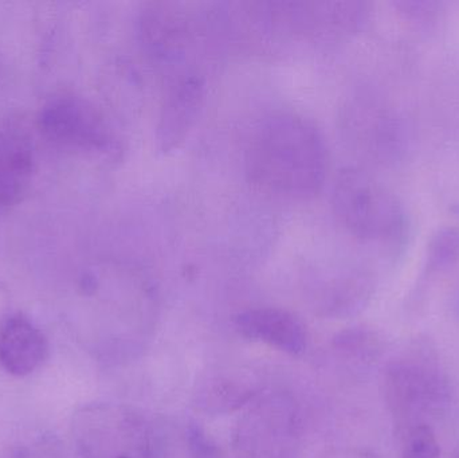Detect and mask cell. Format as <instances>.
Wrapping results in <instances>:
<instances>
[{
	"instance_id": "6da1fadb",
	"label": "cell",
	"mask_w": 459,
	"mask_h": 458,
	"mask_svg": "<svg viewBox=\"0 0 459 458\" xmlns=\"http://www.w3.org/2000/svg\"><path fill=\"white\" fill-rule=\"evenodd\" d=\"M329 156L320 129L297 113L264 117L254 128L245 152L248 182L270 195L307 201L320 194Z\"/></svg>"
},
{
	"instance_id": "7a4b0ae2",
	"label": "cell",
	"mask_w": 459,
	"mask_h": 458,
	"mask_svg": "<svg viewBox=\"0 0 459 458\" xmlns=\"http://www.w3.org/2000/svg\"><path fill=\"white\" fill-rule=\"evenodd\" d=\"M72 437L81 458H164L160 425L126 403L93 402L75 411Z\"/></svg>"
},
{
	"instance_id": "3957f363",
	"label": "cell",
	"mask_w": 459,
	"mask_h": 458,
	"mask_svg": "<svg viewBox=\"0 0 459 458\" xmlns=\"http://www.w3.org/2000/svg\"><path fill=\"white\" fill-rule=\"evenodd\" d=\"M332 207L342 228L361 241L402 245L406 239L409 218L403 203L366 171H340L332 190Z\"/></svg>"
},
{
	"instance_id": "277c9868",
	"label": "cell",
	"mask_w": 459,
	"mask_h": 458,
	"mask_svg": "<svg viewBox=\"0 0 459 458\" xmlns=\"http://www.w3.org/2000/svg\"><path fill=\"white\" fill-rule=\"evenodd\" d=\"M383 394L399 432H409L418 425L441 414L450 403V389L431 358L404 355L394 360L383 376Z\"/></svg>"
},
{
	"instance_id": "5b68a950",
	"label": "cell",
	"mask_w": 459,
	"mask_h": 458,
	"mask_svg": "<svg viewBox=\"0 0 459 458\" xmlns=\"http://www.w3.org/2000/svg\"><path fill=\"white\" fill-rule=\"evenodd\" d=\"M301 417L293 398L283 393L258 395L232 432L237 458H299Z\"/></svg>"
},
{
	"instance_id": "8992f818",
	"label": "cell",
	"mask_w": 459,
	"mask_h": 458,
	"mask_svg": "<svg viewBox=\"0 0 459 458\" xmlns=\"http://www.w3.org/2000/svg\"><path fill=\"white\" fill-rule=\"evenodd\" d=\"M39 128L51 142L117 158L120 143L96 108L78 97H59L40 113Z\"/></svg>"
},
{
	"instance_id": "52a82bcc",
	"label": "cell",
	"mask_w": 459,
	"mask_h": 458,
	"mask_svg": "<svg viewBox=\"0 0 459 458\" xmlns=\"http://www.w3.org/2000/svg\"><path fill=\"white\" fill-rule=\"evenodd\" d=\"M204 77L190 72L177 78L164 99L156 126L159 152H172L187 139L204 109Z\"/></svg>"
},
{
	"instance_id": "ba28073f",
	"label": "cell",
	"mask_w": 459,
	"mask_h": 458,
	"mask_svg": "<svg viewBox=\"0 0 459 458\" xmlns=\"http://www.w3.org/2000/svg\"><path fill=\"white\" fill-rule=\"evenodd\" d=\"M235 330L248 341L266 344L291 357L305 354L309 344L307 325L285 309L261 307L235 315Z\"/></svg>"
},
{
	"instance_id": "9c48e42d",
	"label": "cell",
	"mask_w": 459,
	"mask_h": 458,
	"mask_svg": "<svg viewBox=\"0 0 459 458\" xmlns=\"http://www.w3.org/2000/svg\"><path fill=\"white\" fill-rule=\"evenodd\" d=\"M48 341L29 317L11 314L0 333V367L16 378L31 376L45 363Z\"/></svg>"
},
{
	"instance_id": "30bf717a",
	"label": "cell",
	"mask_w": 459,
	"mask_h": 458,
	"mask_svg": "<svg viewBox=\"0 0 459 458\" xmlns=\"http://www.w3.org/2000/svg\"><path fill=\"white\" fill-rule=\"evenodd\" d=\"M34 169L32 145L18 128L0 129V210L18 203Z\"/></svg>"
},
{
	"instance_id": "8fae6325",
	"label": "cell",
	"mask_w": 459,
	"mask_h": 458,
	"mask_svg": "<svg viewBox=\"0 0 459 458\" xmlns=\"http://www.w3.org/2000/svg\"><path fill=\"white\" fill-rule=\"evenodd\" d=\"M185 19L164 4H152L143 11L140 37L147 53L155 61L171 64L179 61L187 37Z\"/></svg>"
},
{
	"instance_id": "7c38bea8",
	"label": "cell",
	"mask_w": 459,
	"mask_h": 458,
	"mask_svg": "<svg viewBox=\"0 0 459 458\" xmlns=\"http://www.w3.org/2000/svg\"><path fill=\"white\" fill-rule=\"evenodd\" d=\"M258 395L250 379L234 374L217 373L199 385L196 402L207 413H229L250 405Z\"/></svg>"
},
{
	"instance_id": "4fadbf2b",
	"label": "cell",
	"mask_w": 459,
	"mask_h": 458,
	"mask_svg": "<svg viewBox=\"0 0 459 458\" xmlns=\"http://www.w3.org/2000/svg\"><path fill=\"white\" fill-rule=\"evenodd\" d=\"M411 125L403 115L395 112L383 113L375 125V151L383 163H403L411 152Z\"/></svg>"
},
{
	"instance_id": "5bb4252c",
	"label": "cell",
	"mask_w": 459,
	"mask_h": 458,
	"mask_svg": "<svg viewBox=\"0 0 459 458\" xmlns=\"http://www.w3.org/2000/svg\"><path fill=\"white\" fill-rule=\"evenodd\" d=\"M459 261V228L444 226L429 241L426 249V271L429 273L452 268Z\"/></svg>"
},
{
	"instance_id": "9a60e30c",
	"label": "cell",
	"mask_w": 459,
	"mask_h": 458,
	"mask_svg": "<svg viewBox=\"0 0 459 458\" xmlns=\"http://www.w3.org/2000/svg\"><path fill=\"white\" fill-rule=\"evenodd\" d=\"M336 349L355 362L369 363L379 358L382 346L375 333L364 328L344 331L336 338Z\"/></svg>"
},
{
	"instance_id": "2e32d148",
	"label": "cell",
	"mask_w": 459,
	"mask_h": 458,
	"mask_svg": "<svg viewBox=\"0 0 459 458\" xmlns=\"http://www.w3.org/2000/svg\"><path fill=\"white\" fill-rule=\"evenodd\" d=\"M402 21L417 30L431 31L438 26L444 16V4L428 0H402L393 3Z\"/></svg>"
},
{
	"instance_id": "e0dca14e",
	"label": "cell",
	"mask_w": 459,
	"mask_h": 458,
	"mask_svg": "<svg viewBox=\"0 0 459 458\" xmlns=\"http://www.w3.org/2000/svg\"><path fill=\"white\" fill-rule=\"evenodd\" d=\"M402 458H441V446L431 425H418L404 433Z\"/></svg>"
},
{
	"instance_id": "ac0fdd59",
	"label": "cell",
	"mask_w": 459,
	"mask_h": 458,
	"mask_svg": "<svg viewBox=\"0 0 459 458\" xmlns=\"http://www.w3.org/2000/svg\"><path fill=\"white\" fill-rule=\"evenodd\" d=\"M187 437L190 458H226L220 446L199 428H191Z\"/></svg>"
},
{
	"instance_id": "d6986e66",
	"label": "cell",
	"mask_w": 459,
	"mask_h": 458,
	"mask_svg": "<svg viewBox=\"0 0 459 458\" xmlns=\"http://www.w3.org/2000/svg\"><path fill=\"white\" fill-rule=\"evenodd\" d=\"M318 458H377L371 452L358 448H333L324 452Z\"/></svg>"
},
{
	"instance_id": "ffe728a7",
	"label": "cell",
	"mask_w": 459,
	"mask_h": 458,
	"mask_svg": "<svg viewBox=\"0 0 459 458\" xmlns=\"http://www.w3.org/2000/svg\"><path fill=\"white\" fill-rule=\"evenodd\" d=\"M10 315L5 298H3L2 293H0V333H2L3 327H4L5 322H7Z\"/></svg>"
},
{
	"instance_id": "44dd1931",
	"label": "cell",
	"mask_w": 459,
	"mask_h": 458,
	"mask_svg": "<svg viewBox=\"0 0 459 458\" xmlns=\"http://www.w3.org/2000/svg\"><path fill=\"white\" fill-rule=\"evenodd\" d=\"M457 309H458V312H459V293H458V298H457Z\"/></svg>"
}]
</instances>
